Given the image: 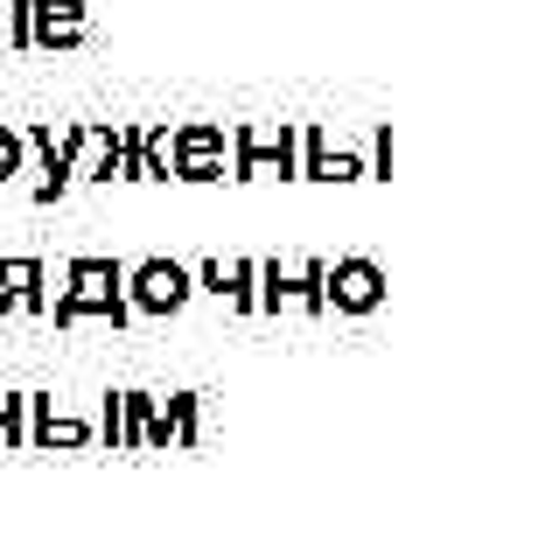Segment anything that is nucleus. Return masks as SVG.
<instances>
[{
  "instance_id": "nucleus-1",
  "label": "nucleus",
  "mask_w": 559,
  "mask_h": 538,
  "mask_svg": "<svg viewBox=\"0 0 559 538\" xmlns=\"http://www.w3.org/2000/svg\"><path fill=\"white\" fill-rule=\"evenodd\" d=\"M119 280H127V266H119V259L78 252V259L63 266V294L49 301V322H57V328H78V322H112V328H127V322H140L133 308H127V294H119Z\"/></svg>"
},
{
  "instance_id": "nucleus-2",
  "label": "nucleus",
  "mask_w": 559,
  "mask_h": 538,
  "mask_svg": "<svg viewBox=\"0 0 559 538\" xmlns=\"http://www.w3.org/2000/svg\"><path fill=\"white\" fill-rule=\"evenodd\" d=\"M119 294H127L133 315H182L189 294H197V280H189L182 259H140V266H127Z\"/></svg>"
},
{
  "instance_id": "nucleus-3",
  "label": "nucleus",
  "mask_w": 559,
  "mask_h": 538,
  "mask_svg": "<svg viewBox=\"0 0 559 538\" xmlns=\"http://www.w3.org/2000/svg\"><path fill=\"white\" fill-rule=\"evenodd\" d=\"M294 154H301V127H280V133L231 127V182H259V176L294 182Z\"/></svg>"
},
{
  "instance_id": "nucleus-4",
  "label": "nucleus",
  "mask_w": 559,
  "mask_h": 538,
  "mask_svg": "<svg viewBox=\"0 0 559 538\" xmlns=\"http://www.w3.org/2000/svg\"><path fill=\"white\" fill-rule=\"evenodd\" d=\"M392 280H384L378 259H336V266H322V308H336V315H378Z\"/></svg>"
},
{
  "instance_id": "nucleus-5",
  "label": "nucleus",
  "mask_w": 559,
  "mask_h": 538,
  "mask_svg": "<svg viewBox=\"0 0 559 538\" xmlns=\"http://www.w3.org/2000/svg\"><path fill=\"white\" fill-rule=\"evenodd\" d=\"M168 176L175 182H224V127L189 119L168 133Z\"/></svg>"
},
{
  "instance_id": "nucleus-6",
  "label": "nucleus",
  "mask_w": 559,
  "mask_h": 538,
  "mask_svg": "<svg viewBox=\"0 0 559 538\" xmlns=\"http://www.w3.org/2000/svg\"><path fill=\"white\" fill-rule=\"evenodd\" d=\"M280 301H301L308 315H329L322 308V259L308 266H280V259H259V315H280Z\"/></svg>"
},
{
  "instance_id": "nucleus-7",
  "label": "nucleus",
  "mask_w": 559,
  "mask_h": 538,
  "mask_svg": "<svg viewBox=\"0 0 559 538\" xmlns=\"http://www.w3.org/2000/svg\"><path fill=\"white\" fill-rule=\"evenodd\" d=\"M92 8L84 0H28V49H84Z\"/></svg>"
},
{
  "instance_id": "nucleus-8",
  "label": "nucleus",
  "mask_w": 559,
  "mask_h": 538,
  "mask_svg": "<svg viewBox=\"0 0 559 538\" xmlns=\"http://www.w3.org/2000/svg\"><path fill=\"white\" fill-rule=\"evenodd\" d=\"M189 280L217 294V301H231L238 315H259V259H203Z\"/></svg>"
},
{
  "instance_id": "nucleus-9",
  "label": "nucleus",
  "mask_w": 559,
  "mask_h": 538,
  "mask_svg": "<svg viewBox=\"0 0 559 538\" xmlns=\"http://www.w3.org/2000/svg\"><path fill=\"white\" fill-rule=\"evenodd\" d=\"M197 441H203V398H197V392L154 398V420H147V447H197Z\"/></svg>"
},
{
  "instance_id": "nucleus-10",
  "label": "nucleus",
  "mask_w": 559,
  "mask_h": 538,
  "mask_svg": "<svg viewBox=\"0 0 559 538\" xmlns=\"http://www.w3.org/2000/svg\"><path fill=\"white\" fill-rule=\"evenodd\" d=\"M119 182H168V127L119 133Z\"/></svg>"
},
{
  "instance_id": "nucleus-11",
  "label": "nucleus",
  "mask_w": 559,
  "mask_h": 538,
  "mask_svg": "<svg viewBox=\"0 0 559 538\" xmlns=\"http://www.w3.org/2000/svg\"><path fill=\"white\" fill-rule=\"evenodd\" d=\"M49 315V266L43 259H0V315Z\"/></svg>"
},
{
  "instance_id": "nucleus-12",
  "label": "nucleus",
  "mask_w": 559,
  "mask_h": 538,
  "mask_svg": "<svg viewBox=\"0 0 559 538\" xmlns=\"http://www.w3.org/2000/svg\"><path fill=\"white\" fill-rule=\"evenodd\" d=\"M294 182H364V162L329 147L314 127H301V154H294Z\"/></svg>"
},
{
  "instance_id": "nucleus-13",
  "label": "nucleus",
  "mask_w": 559,
  "mask_h": 538,
  "mask_svg": "<svg viewBox=\"0 0 559 538\" xmlns=\"http://www.w3.org/2000/svg\"><path fill=\"white\" fill-rule=\"evenodd\" d=\"M92 441H98V433L84 420H63L57 398L28 392V447H92Z\"/></svg>"
},
{
  "instance_id": "nucleus-14",
  "label": "nucleus",
  "mask_w": 559,
  "mask_h": 538,
  "mask_svg": "<svg viewBox=\"0 0 559 538\" xmlns=\"http://www.w3.org/2000/svg\"><path fill=\"white\" fill-rule=\"evenodd\" d=\"M154 420V392H119V447H147Z\"/></svg>"
},
{
  "instance_id": "nucleus-15",
  "label": "nucleus",
  "mask_w": 559,
  "mask_h": 538,
  "mask_svg": "<svg viewBox=\"0 0 559 538\" xmlns=\"http://www.w3.org/2000/svg\"><path fill=\"white\" fill-rule=\"evenodd\" d=\"M22 162H28L22 127H0V182H14V176H22Z\"/></svg>"
},
{
  "instance_id": "nucleus-16",
  "label": "nucleus",
  "mask_w": 559,
  "mask_h": 538,
  "mask_svg": "<svg viewBox=\"0 0 559 538\" xmlns=\"http://www.w3.org/2000/svg\"><path fill=\"white\" fill-rule=\"evenodd\" d=\"M8 49H28V0H8Z\"/></svg>"
}]
</instances>
